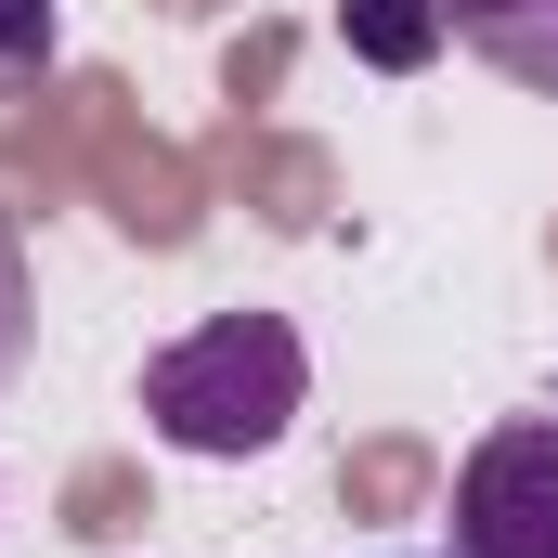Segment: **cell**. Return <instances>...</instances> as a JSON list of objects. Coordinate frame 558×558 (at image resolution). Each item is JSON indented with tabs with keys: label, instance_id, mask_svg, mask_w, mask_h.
<instances>
[{
	"label": "cell",
	"instance_id": "1",
	"mask_svg": "<svg viewBox=\"0 0 558 558\" xmlns=\"http://www.w3.org/2000/svg\"><path fill=\"white\" fill-rule=\"evenodd\" d=\"M312 403V351H299V325L286 312H208V325H182L156 364H143V416L169 454H208V468H247V454H274L286 428Z\"/></svg>",
	"mask_w": 558,
	"mask_h": 558
},
{
	"label": "cell",
	"instance_id": "2",
	"mask_svg": "<svg viewBox=\"0 0 558 558\" xmlns=\"http://www.w3.org/2000/svg\"><path fill=\"white\" fill-rule=\"evenodd\" d=\"M454 558H558V416H507L454 468Z\"/></svg>",
	"mask_w": 558,
	"mask_h": 558
},
{
	"label": "cell",
	"instance_id": "3",
	"mask_svg": "<svg viewBox=\"0 0 558 558\" xmlns=\"http://www.w3.org/2000/svg\"><path fill=\"white\" fill-rule=\"evenodd\" d=\"M441 26H454L494 78H520V92L558 105V0H441Z\"/></svg>",
	"mask_w": 558,
	"mask_h": 558
},
{
	"label": "cell",
	"instance_id": "4",
	"mask_svg": "<svg viewBox=\"0 0 558 558\" xmlns=\"http://www.w3.org/2000/svg\"><path fill=\"white\" fill-rule=\"evenodd\" d=\"M338 26H351V52H364L377 78H416L428 52L454 39V26H441V0H338Z\"/></svg>",
	"mask_w": 558,
	"mask_h": 558
},
{
	"label": "cell",
	"instance_id": "5",
	"mask_svg": "<svg viewBox=\"0 0 558 558\" xmlns=\"http://www.w3.org/2000/svg\"><path fill=\"white\" fill-rule=\"evenodd\" d=\"M52 52H65V13L52 0H0V78H39Z\"/></svg>",
	"mask_w": 558,
	"mask_h": 558
},
{
	"label": "cell",
	"instance_id": "6",
	"mask_svg": "<svg viewBox=\"0 0 558 558\" xmlns=\"http://www.w3.org/2000/svg\"><path fill=\"white\" fill-rule=\"evenodd\" d=\"M26 338H39V274H26V247L0 234V377L26 364Z\"/></svg>",
	"mask_w": 558,
	"mask_h": 558
}]
</instances>
